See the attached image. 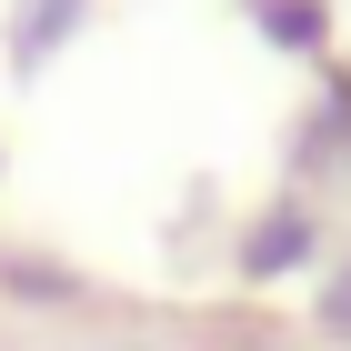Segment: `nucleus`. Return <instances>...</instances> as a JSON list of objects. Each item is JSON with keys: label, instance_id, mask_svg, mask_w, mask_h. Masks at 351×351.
Masks as SVG:
<instances>
[{"label": "nucleus", "instance_id": "1", "mask_svg": "<svg viewBox=\"0 0 351 351\" xmlns=\"http://www.w3.org/2000/svg\"><path fill=\"white\" fill-rule=\"evenodd\" d=\"M331 322H351V281H341V291H331Z\"/></svg>", "mask_w": 351, "mask_h": 351}]
</instances>
